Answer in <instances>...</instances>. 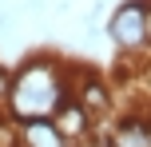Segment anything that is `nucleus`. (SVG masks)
Listing matches in <instances>:
<instances>
[{
  "label": "nucleus",
  "mask_w": 151,
  "mask_h": 147,
  "mask_svg": "<svg viewBox=\"0 0 151 147\" xmlns=\"http://www.w3.org/2000/svg\"><path fill=\"white\" fill-rule=\"evenodd\" d=\"M72 64L56 52H32L12 68V119H52V111L72 95Z\"/></svg>",
  "instance_id": "1"
},
{
  "label": "nucleus",
  "mask_w": 151,
  "mask_h": 147,
  "mask_svg": "<svg viewBox=\"0 0 151 147\" xmlns=\"http://www.w3.org/2000/svg\"><path fill=\"white\" fill-rule=\"evenodd\" d=\"M143 16H147V0H119L107 16V40H111L119 52L139 56L147 52V28H143Z\"/></svg>",
  "instance_id": "2"
},
{
  "label": "nucleus",
  "mask_w": 151,
  "mask_h": 147,
  "mask_svg": "<svg viewBox=\"0 0 151 147\" xmlns=\"http://www.w3.org/2000/svg\"><path fill=\"white\" fill-rule=\"evenodd\" d=\"M72 95L91 119H111L115 111V95H111V84H107L99 72H80L72 76Z\"/></svg>",
  "instance_id": "3"
},
{
  "label": "nucleus",
  "mask_w": 151,
  "mask_h": 147,
  "mask_svg": "<svg viewBox=\"0 0 151 147\" xmlns=\"http://www.w3.org/2000/svg\"><path fill=\"white\" fill-rule=\"evenodd\" d=\"M52 123H56V131H60L72 147L83 143V139H91V131H96V119H91L88 111L76 103V95H68V100L52 111Z\"/></svg>",
  "instance_id": "4"
},
{
  "label": "nucleus",
  "mask_w": 151,
  "mask_h": 147,
  "mask_svg": "<svg viewBox=\"0 0 151 147\" xmlns=\"http://www.w3.org/2000/svg\"><path fill=\"white\" fill-rule=\"evenodd\" d=\"M16 123H20V147H72L52 119H16Z\"/></svg>",
  "instance_id": "5"
},
{
  "label": "nucleus",
  "mask_w": 151,
  "mask_h": 147,
  "mask_svg": "<svg viewBox=\"0 0 151 147\" xmlns=\"http://www.w3.org/2000/svg\"><path fill=\"white\" fill-rule=\"evenodd\" d=\"M111 147H151V119L127 115L111 123Z\"/></svg>",
  "instance_id": "6"
},
{
  "label": "nucleus",
  "mask_w": 151,
  "mask_h": 147,
  "mask_svg": "<svg viewBox=\"0 0 151 147\" xmlns=\"http://www.w3.org/2000/svg\"><path fill=\"white\" fill-rule=\"evenodd\" d=\"M0 147H20V123L8 111H0Z\"/></svg>",
  "instance_id": "7"
},
{
  "label": "nucleus",
  "mask_w": 151,
  "mask_h": 147,
  "mask_svg": "<svg viewBox=\"0 0 151 147\" xmlns=\"http://www.w3.org/2000/svg\"><path fill=\"white\" fill-rule=\"evenodd\" d=\"M8 103H12V68L0 64V111H8Z\"/></svg>",
  "instance_id": "8"
},
{
  "label": "nucleus",
  "mask_w": 151,
  "mask_h": 147,
  "mask_svg": "<svg viewBox=\"0 0 151 147\" xmlns=\"http://www.w3.org/2000/svg\"><path fill=\"white\" fill-rule=\"evenodd\" d=\"M143 28H147V52H151V0H147V16H143Z\"/></svg>",
  "instance_id": "9"
},
{
  "label": "nucleus",
  "mask_w": 151,
  "mask_h": 147,
  "mask_svg": "<svg viewBox=\"0 0 151 147\" xmlns=\"http://www.w3.org/2000/svg\"><path fill=\"white\" fill-rule=\"evenodd\" d=\"M76 147H99V143L96 139H83V143H76Z\"/></svg>",
  "instance_id": "10"
}]
</instances>
